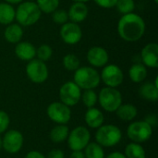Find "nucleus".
I'll list each match as a JSON object with an SVG mask.
<instances>
[{
	"label": "nucleus",
	"mask_w": 158,
	"mask_h": 158,
	"mask_svg": "<svg viewBox=\"0 0 158 158\" xmlns=\"http://www.w3.org/2000/svg\"><path fill=\"white\" fill-rule=\"evenodd\" d=\"M14 53L16 56L21 61L29 62L31 59L35 58L36 47L30 42H19L16 44Z\"/></svg>",
	"instance_id": "f3484780"
},
{
	"label": "nucleus",
	"mask_w": 158,
	"mask_h": 158,
	"mask_svg": "<svg viewBox=\"0 0 158 158\" xmlns=\"http://www.w3.org/2000/svg\"><path fill=\"white\" fill-rule=\"evenodd\" d=\"M51 17L53 21L56 24L58 25H63L66 22L69 21V16H68V11L64 10V9H56L53 13H51Z\"/></svg>",
	"instance_id": "2f4dec72"
},
{
	"label": "nucleus",
	"mask_w": 158,
	"mask_h": 158,
	"mask_svg": "<svg viewBox=\"0 0 158 158\" xmlns=\"http://www.w3.org/2000/svg\"><path fill=\"white\" fill-rule=\"evenodd\" d=\"M61 40L69 45L77 44L82 38V31L78 23L68 21L61 25L59 30Z\"/></svg>",
	"instance_id": "ddd939ff"
},
{
	"label": "nucleus",
	"mask_w": 158,
	"mask_h": 158,
	"mask_svg": "<svg viewBox=\"0 0 158 158\" xmlns=\"http://www.w3.org/2000/svg\"><path fill=\"white\" fill-rule=\"evenodd\" d=\"M22 1H24V0H5V2H6L8 4H11V5H19Z\"/></svg>",
	"instance_id": "ea45409f"
},
{
	"label": "nucleus",
	"mask_w": 158,
	"mask_h": 158,
	"mask_svg": "<svg viewBox=\"0 0 158 158\" xmlns=\"http://www.w3.org/2000/svg\"><path fill=\"white\" fill-rule=\"evenodd\" d=\"M67 142L71 151H83L91 142V132L86 127L78 126L69 131Z\"/></svg>",
	"instance_id": "0eeeda50"
},
{
	"label": "nucleus",
	"mask_w": 158,
	"mask_h": 158,
	"mask_svg": "<svg viewBox=\"0 0 158 158\" xmlns=\"http://www.w3.org/2000/svg\"><path fill=\"white\" fill-rule=\"evenodd\" d=\"M24 143V137L22 133L17 130H7L2 138V149L7 154H18Z\"/></svg>",
	"instance_id": "f8f14e48"
},
{
	"label": "nucleus",
	"mask_w": 158,
	"mask_h": 158,
	"mask_svg": "<svg viewBox=\"0 0 158 158\" xmlns=\"http://www.w3.org/2000/svg\"><path fill=\"white\" fill-rule=\"evenodd\" d=\"M100 79L106 87L118 88L124 81V73L118 65L106 64L102 68Z\"/></svg>",
	"instance_id": "1a4fd4ad"
},
{
	"label": "nucleus",
	"mask_w": 158,
	"mask_h": 158,
	"mask_svg": "<svg viewBox=\"0 0 158 158\" xmlns=\"http://www.w3.org/2000/svg\"><path fill=\"white\" fill-rule=\"evenodd\" d=\"M73 81L81 89V90H90L95 89L99 86L101 82L100 73L98 70L93 67H80L74 71Z\"/></svg>",
	"instance_id": "7ed1b4c3"
},
{
	"label": "nucleus",
	"mask_w": 158,
	"mask_h": 158,
	"mask_svg": "<svg viewBox=\"0 0 158 158\" xmlns=\"http://www.w3.org/2000/svg\"><path fill=\"white\" fill-rule=\"evenodd\" d=\"M46 114L49 119L56 124L67 125L71 118L70 107L60 101L51 103L46 108Z\"/></svg>",
	"instance_id": "9b49d317"
},
{
	"label": "nucleus",
	"mask_w": 158,
	"mask_h": 158,
	"mask_svg": "<svg viewBox=\"0 0 158 158\" xmlns=\"http://www.w3.org/2000/svg\"><path fill=\"white\" fill-rule=\"evenodd\" d=\"M86 58L91 67L94 69H99L108 64L109 55L106 49H105L104 47L93 46L88 50Z\"/></svg>",
	"instance_id": "4468645a"
},
{
	"label": "nucleus",
	"mask_w": 158,
	"mask_h": 158,
	"mask_svg": "<svg viewBox=\"0 0 158 158\" xmlns=\"http://www.w3.org/2000/svg\"><path fill=\"white\" fill-rule=\"evenodd\" d=\"M124 156L126 158H146V153L141 143L131 142L126 145Z\"/></svg>",
	"instance_id": "393cba45"
},
{
	"label": "nucleus",
	"mask_w": 158,
	"mask_h": 158,
	"mask_svg": "<svg viewBox=\"0 0 158 158\" xmlns=\"http://www.w3.org/2000/svg\"><path fill=\"white\" fill-rule=\"evenodd\" d=\"M84 121L90 129L97 130L104 124L105 116L100 109L96 107H91L87 109L84 115Z\"/></svg>",
	"instance_id": "a211bd4d"
},
{
	"label": "nucleus",
	"mask_w": 158,
	"mask_h": 158,
	"mask_svg": "<svg viewBox=\"0 0 158 158\" xmlns=\"http://www.w3.org/2000/svg\"><path fill=\"white\" fill-rule=\"evenodd\" d=\"M26 1H32V2H35L36 0H26Z\"/></svg>",
	"instance_id": "c03bdc74"
},
{
	"label": "nucleus",
	"mask_w": 158,
	"mask_h": 158,
	"mask_svg": "<svg viewBox=\"0 0 158 158\" xmlns=\"http://www.w3.org/2000/svg\"><path fill=\"white\" fill-rule=\"evenodd\" d=\"M142 63L150 69L158 68V44L156 43L147 44L141 52Z\"/></svg>",
	"instance_id": "2eb2a0df"
},
{
	"label": "nucleus",
	"mask_w": 158,
	"mask_h": 158,
	"mask_svg": "<svg viewBox=\"0 0 158 158\" xmlns=\"http://www.w3.org/2000/svg\"><path fill=\"white\" fill-rule=\"evenodd\" d=\"M122 94L117 88L104 87L98 94V102L100 106L106 112L113 113L122 104Z\"/></svg>",
	"instance_id": "39448f33"
},
{
	"label": "nucleus",
	"mask_w": 158,
	"mask_h": 158,
	"mask_svg": "<svg viewBox=\"0 0 158 158\" xmlns=\"http://www.w3.org/2000/svg\"><path fill=\"white\" fill-rule=\"evenodd\" d=\"M105 158H126L124 154L120 153V152H113L110 153L109 155H107L106 156H105Z\"/></svg>",
	"instance_id": "4c0bfd02"
},
{
	"label": "nucleus",
	"mask_w": 158,
	"mask_h": 158,
	"mask_svg": "<svg viewBox=\"0 0 158 158\" xmlns=\"http://www.w3.org/2000/svg\"><path fill=\"white\" fill-rule=\"evenodd\" d=\"M69 133V129L67 125L56 124L49 133V138L54 143H60L67 141V138Z\"/></svg>",
	"instance_id": "b1692460"
},
{
	"label": "nucleus",
	"mask_w": 158,
	"mask_h": 158,
	"mask_svg": "<svg viewBox=\"0 0 158 158\" xmlns=\"http://www.w3.org/2000/svg\"><path fill=\"white\" fill-rule=\"evenodd\" d=\"M89 14V9L86 3L73 2L68 10L69 20L74 23H81L84 21Z\"/></svg>",
	"instance_id": "dca6fc26"
},
{
	"label": "nucleus",
	"mask_w": 158,
	"mask_h": 158,
	"mask_svg": "<svg viewBox=\"0 0 158 158\" xmlns=\"http://www.w3.org/2000/svg\"><path fill=\"white\" fill-rule=\"evenodd\" d=\"M46 158H65V154L62 150L60 149H52L50 152H48Z\"/></svg>",
	"instance_id": "f704fd0d"
},
{
	"label": "nucleus",
	"mask_w": 158,
	"mask_h": 158,
	"mask_svg": "<svg viewBox=\"0 0 158 158\" xmlns=\"http://www.w3.org/2000/svg\"><path fill=\"white\" fill-rule=\"evenodd\" d=\"M94 1L100 7L110 9V8H113L116 6V3H117L118 0H94Z\"/></svg>",
	"instance_id": "72a5a7b5"
},
{
	"label": "nucleus",
	"mask_w": 158,
	"mask_h": 158,
	"mask_svg": "<svg viewBox=\"0 0 158 158\" xmlns=\"http://www.w3.org/2000/svg\"><path fill=\"white\" fill-rule=\"evenodd\" d=\"M16 8L6 2L0 3V24L8 25L15 20Z\"/></svg>",
	"instance_id": "5701e85b"
},
{
	"label": "nucleus",
	"mask_w": 158,
	"mask_h": 158,
	"mask_svg": "<svg viewBox=\"0 0 158 158\" xmlns=\"http://www.w3.org/2000/svg\"><path fill=\"white\" fill-rule=\"evenodd\" d=\"M145 30L146 24L144 19L134 12L122 15L117 26L119 37L129 43L141 40L145 33Z\"/></svg>",
	"instance_id": "f257e3e1"
},
{
	"label": "nucleus",
	"mask_w": 158,
	"mask_h": 158,
	"mask_svg": "<svg viewBox=\"0 0 158 158\" xmlns=\"http://www.w3.org/2000/svg\"><path fill=\"white\" fill-rule=\"evenodd\" d=\"M52 56H53V49L50 45L46 44H43L39 47L36 48L35 57L43 62L46 63L48 60H50Z\"/></svg>",
	"instance_id": "c756f323"
},
{
	"label": "nucleus",
	"mask_w": 158,
	"mask_h": 158,
	"mask_svg": "<svg viewBox=\"0 0 158 158\" xmlns=\"http://www.w3.org/2000/svg\"><path fill=\"white\" fill-rule=\"evenodd\" d=\"M85 158H105L104 147L95 142H90L83 150Z\"/></svg>",
	"instance_id": "a878e982"
},
{
	"label": "nucleus",
	"mask_w": 158,
	"mask_h": 158,
	"mask_svg": "<svg viewBox=\"0 0 158 158\" xmlns=\"http://www.w3.org/2000/svg\"><path fill=\"white\" fill-rule=\"evenodd\" d=\"M139 95L142 99L148 102H156L158 100V86L154 81H148L141 85Z\"/></svg>",
	"instance_id": "412c9836"
},
{
	"label": "nucleus",
	"mask_w": 158,
	"mask_h": 158,
	"mask_svg": "<svg viewBox=\"0 0 158 158\" xmlns=\"http://www.w3.org/2000/svg\"><path fill=\"white\" fill-rule=\"evenodd\" d=\"M115 7L122 15L132 13L135 9V1L134 0H118Z\"/></svg>",
	"instance_id": "7c9ffc66"
},
{
	"label": "nucleus",
	"mask_w": 158,
	"mask_h": 158,
	"mask_svg": "<svg viewBox=\"0 0 158 158\" xmlns=\"http://www.w3.org/2000/svg\"><path fill=\"white\" fill-rule=\"evenodd\" d=\"M58 96L61 103L71 107L81 101V89L73 81H69L62 84L59 88Z\"/></svg>",
	"instance_id": "9d476101"
},
{
	"label": "nucleus",
	"mask_w": 158,
	"mask_h": 158,
	"mask_svg": "<svg viewBox=\"0 0 158 158\" xmlns=\"http://www.w3.org/2000/svg\"><path fill=\"white\" fill-rule=\"evenodd\" d=\"M63 67L68 71H75L81 67L80 58L74 54H67L62 59Z\"/></svg>",
	"instance_id": "cd10ccee"
},
{
	"label": "nucleus",
	"mask_w": 158,
	"mask_h": 158,
	"mask_svg": "<svg viewBox=\"0 0 158 158\" xmlns=\"http://www.w3.org/2000/svg\"><path fill=\"white\" fill-rule=\"evenodd\" d=\"M71 1H73V2H81V3H87V2H89L91 0H71Z\"/></svg>",
	"instance_id": "a19ab883"
},
{
	"label": "nucleus",
	"mask_w": 158,
	"mask_h": 158,
	"mask_svg": "<svg viewBox=\"0 0 158 158\" xmlns=\"http://www.w3.org/2000/svg\"><path fill=\"white\" fill-rule=\"evenodd\" d=\"M10 118L8 114L3 110H0V135L5 133L9 127Z\"/></svg>",
	"instance_id": "473e14b6"
},
{
	"label": "nucleus",
	"mask_w": 158,
	"mask_h": 158,
	"mask_svg": "<svg viewBox=\"0 0 158 158\" xmlns=\"http://www.w3.org/2000/svg\"><path fill=\"white\" fill-rule=\"evenodd\" d=\"M24 158H46L44 154H42L39 151L33 150V151H30L27 153V155L25 156Z\"/></svg>",
	"instance_id": "e433bc0d"
},
{
	"label": "nucleus",
	"mask_w": 158,
	"mask_h": 158,
	"mask_svg": "<svg viewBox=\"0 0 158 158\" xmlns=\"http://www.w3.org/2000/svg\"><path fill=\"white\" fill-rule=\"evenodd\" d=\"M144 121H145L146 123H148L152 128L156 127L158 122L157 116H156V114H148V115L145 117Z\"/></svg>",
	"instance_id": "c9c22d12"
},
{
	"label": "nucleus",
	"mask_w": 158,
	"mask_h": 158,
	"mask_svg": "<svg viewBox=\"0 0 158 158\" xmlns=\"http://www.w3.org/2000/svg\"><path fill=\"white\" fill-rule=\"evenodd\" d=\"M116 115L118 119L130 122L133 121L138 115L137 107L132 104H121V106L116 110Z\"/></svg>",
	"instance_id": "aec40b11"
},
{
	"label": "nucleus",
	"mask_w": 158,
	"mask_h": 158,
	"mask_svg": "<svg viewBox=\"0 0 158 158\" xmlns=\"http://www.w3.org/2000/svg\"><path fill=\"white\" fill-rule=\"evenodd\" d=\"M147 68L143 63H134L129 69V77L134 83L143 82L147 77Z\"/></svg>",
	"instance_id": "4be33fe9"
},
{
	"label": "nucleus",
	"mask_w": 158,
	"mask_h": 158,
	"mask_svg": "<svg viewBox=\"0 0 158 158\" xmlns=\"http://www.w3.org/2000/svg\"><path fill=\"white\" fill-rule=\"evenodd\" d=\"M81 101L87 108L94 107L98 102V94L94 89L83 90V92H81Z\"/></svg>",
	"instance_id": "bb28decb"
},
{
	"label": "nucleus",
	"mask_w": 158,
	"mask_h": 158,
	"mask_svg": "<svg viewBox=\"0 0 158 158\" xmlns=\"http://www.w3.org/2000/svg\"><path fill=\"white\" fill-rule=\"evenodd\" d=\"M153 135V128L144 120H137L131 122L127 128V136L136 143H143L151 139Z\"/></svg>",
	"instance_id": "423d86ee"
},
{
	"label": "nucleus",
	"mask_w": 158,
	"mask_h": 158,
	"mask_svg": "<svg viewBox=\"0 0 158 158\" xmlns=\"http://www.w3.org/2000/svg\"><path fill=\"white\" fill-rule=\"evenodd\" d=\"M23 29L22 26L19 23H10L6 25L5 31H4V37L6 41L9 44H18L21 41L23 37Z\"/></svg>",
	"instance_id": "6ab92c4d"
},
{
	"label": "nucleus",
	"mask_w": 158,
	"mask_h": 158,
	"mask_svg": "<svg viewBox=\"0 0 158 158\" xmlns=\"http://www.w3.org/2000/svg\"><path fill=\"white\" fill-rule=\"evenodd\" d=\"M2 149V137L0 136V150Z\"/></svg>",
	"instance_id": "79ce46f5"
},
{
	"label": "nucleus",
	"mask_w": 158,
	"mask_h": 158,
	"mask_svg": "<svg viewBox=\"0 0 158 158\" xmlns=\"http://www.w3.org/2000/svg\"><path fill=\"white\" fill-rule=\"evenodd\" d=\"M25 71L28 79L36 84L45 82L49 76V70L45 62L37 58H33L27 63Z\"/></svg>",
	"instance_id": "6e6552de"
},
{
	"label": "nucleus",
	"mask_w": 158,
	"mask_h": 158,
	"mask_svg": "<svg viewBox=\"0 0 158 158\" xmlns=\"http://www.w3.org/2000/svg\"><path fill=\"white\" fill-rule=\"evenodd\" d=\"M41 16L42 12L35 2L24 0L16 8L15 20L21 26L29 27L38 22Z\"/></svg>",
	"instance_id": "f03ea898"
},
{
	"label": "nucleus",
	"mask_w": 158,
	"mask_h": 158,
	"mask_svg": "<svg viewBox=\"0 0 158 158\" xmlns=\"http://www.w3.org/2000/svg\"><path fill=\"white\" fill-rule=\"evenodd\" d=\"M69 158H85L83 151H72Z\"/></svg>",
	"instance_id": "58836bf2"
},
{
	"label": "nucleus",
	"mask_w": 158,
	"mask_h": 158,
	"mask_svg": "<svg viewBox=\"0 0 158 158\" xmlns=\"http://www.w3.org/2000/svg\"><path fill=\"white\" fill-rule=\"evenodd\" d=\"M94 138L95 143L102 147L111 148L119 143L122 139V131L114 124H103L96 130Z\"/></svg>",
	"instance_id": "20e7f679"
},
{
	"label": "nucleus",
	"mask_w": 158,
	"mask_h": 158,
	"mask_svg": "<svg viewBox=\"0 0 158 158\" xmlns=\"http://www.w3.org/2000/svg\"><path fill=\"white\" fill-rule=\"evenodd\" d=\"M154 1H155V3H156V4H157L158 3V0H154Z\"/></svg>",
	"instance_id": "37998d69"
},
{
	"label": "nucleus",
	"mask_w": 158,
	"mask_h": 158,
	"mask_svg": "<svg viewBox=\"0 0 158 158\" xmlns=\"http://www.w3.org/2000/svg\"><path fill=\"white\" fill-rule=\"evenodd\" d=\"M35 3L42 13L51 14L58 8L60 0H36Z\"/></svg>",
	"instance_id": "c85d7f7f"
}]
</instances>
